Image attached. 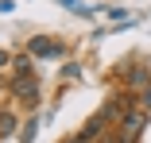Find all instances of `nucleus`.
I'll list each match as a JSON object with an SVG mask.
<instances>
[{
    "label": "nucleus",
    "mask_w": 151,
    "mask_h": 143,
    "mask_svg": "<svg viewBox=\"0 0 151 143\" xmlns=\"http://www.w3.org/2000/svg\"><path fill=\"white\" fill-rule=\"evenodd\" d=\"M139 108H147V112H151V85H147V89L139 93Z\"/></svg>",
    "instance_id": "9d476101"
},
{
    "label": "nucleus",
    "mask_w": 151,
    "mask_h": 143,
    "mask_svg": "<svg viewBox=\"0 0 151 143\" xmlns=\"http://www.w3.org/2000/svg\"><path fill=\"white\" fill-rule=\"evenodd\" d=\"M116 128H124V132H128L132 139H139V132L147 128V108H132V112H124Z\"/></svg>",
    "instance_id": "7ed1b4c3"
},
{
    "label": "nucleus",
    "mask_w": 151,
    "mask_h": 143,
    "mask_svg": "<svg viewBox=\"0 0 151 143\" xmlns=\"http://www.w3.org/2000/svg\"><path fill=\"white\" fill-rule=\"evenodd\" d=\"M12 74H35V54L23 50L19 58H12Z\"/></svg>",
    "instance_id": "423d86ee"
},
{
    "label": "nucleus",
    "mask_w": 151,
    "mask_h": 143,
    "mask_svg": "<svg viewBox=\"0 0 151 143\" xmlns=\"http://www.w3.org/2000/svg\"><path fill=\"white\" fill-rule=\"evenodd\" d=\"M105 124H109V120H105L101 112H97L93 120H85V128H81V135H85V139H101V135H105Z\"/></svg>",
    "instance_id": "39448f33"
},
{
    "label": "nucleus",
    "mask_w": 151,
    "mask_h": 143,
    "mask_svg": "<svg viewBox=\"0 0 151 143\" xmlns=\"http://www.w3.org/2000/svg\"><path fill=\"white\" fill-rule=\"evenodd\" d=\"M35 132H39V120L31 116L27 124H19V143H35Z\"/></svg>",
    "instance_id": "1a4fd4ad"
},
{
    "label": "nucleus",
    "mask_w": 151,
    "mask_h": 143,
    "mask_svg": "<svg viewBox=\"0 0 151 143\" xmlns=\"http://www.w3.org/2000/svg\"><path fill=\"white\" fill-rule=\"evenodd\" d=\"M62 143H93V139H85V135H81V132H78V135H66V139H62Z\"/></svg>",
    "instance_id": "9b49d317"
},
{
    "label": "nucleus",
    "mask_w": 151,
    "mask_h": 143,
    "mask_svg": "<svg viewBox=\"0 0 151 143\" xmlns=\"http://www.w3.org/2000/svg\"><path fill=\"white\" fill-rule=\"evenodd\" d=\"M147 85H151V70H147V66H132V70H128V81H124V89L143 93Z\"/></svg>",
    "instance_id": "20e7f679"
},
{
    "label": "nucleus",
    "mask_w": 151,
    "mask_h": 143,
    "mask_svg": "<svg viewBox=\"0 0 151 143\" xmlns=\"http://www.w3.org/2000/svg\"><path fill=\"white\" fill-rule=\"evenodd\" d=\"M23 50H31L35 58H66V54H70V46L62 39H50V35H31L23 43Z\"/></svg>",
    "instance_id": "f03ea898"
},
{
    "label": "nucleus",
    "mask_w": 151,
    "mask_h": 143,
    "mask_svg": "<svg viewBox=\"0 0 151 143\" xmlns=\"http://www.w3.org/2000/svg\"><path fill=\"white\" fill-rule=\"evenodd\" d=\"M19 132V120H16V112H0V139H8Z\"/></svg>",
    "instance_id": "0eeeda50"
},
{
    "label": "nucleus",
    "mask_w": 151,
    "mask_h": 143,
    "mask_svg": "<svg viewBox=\"0 0 151 143\" xmlns=\"http://www.w3.org/2000/svg\"><path fill=\"white\" fill-rule=\"evenodd\" d=\"M8 93H12L19 104L35 108V104H39V74H12V77H8Z\"/></svg>",
    "instance_id": "f257e3e1"
},
{
    "label": "nucleus",
    "mask_w": 151,
    "mask_h": 143,
    "mask_svg": "<svg viewBox=\"0 0 151 143\" xmlns=\"http://www.w3.org/2000/svg\"><path fill=\"white\" fill-rule=\"evenodd\" d=\"M97 143H136V139H132V135H128L124 128H112V132H105V135H101Z\"/></svg>",
    "instance_id": "6e6552de"
},
{
    "label": "nucleus",
    "mask_w": 151,
    "mask_h": 143,
    "mask_svg": "<svg viewBox=\"0 0 151 143\" xmlns=\"http://www.w3.org/2000/svg\"><path fill=\"white\" fill-rule=\"evenodd\" d=\"M4 66H12V54H8V50H0V70H4Z\"/></svg>",
    "instance_id": "f8f14e48"
}]
</instances>
